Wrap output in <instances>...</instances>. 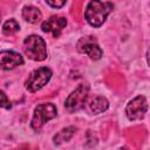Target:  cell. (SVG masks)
<instances>
[{"label": "cell", "mask_w": 150, "mask_h": 150, "mask_svg": "<svg viewBox=\"0 0 150 150\" xmlns=\"http://www.w3.org/2000/svg\"><path fill=\"white\" fill-rule=\"evenodd\" d=\"M89 105L94 114H101L109 108V102L103 96H96L90 101Z\"/></svg>", "instance_id": "cell-11"}, {"label": "cell", "mask_w": 150, "mask_h": 150, "mask_svg": "<svg viewBox=\"0 0 150 150\" xmlns=\"http://www.w3.org/2000/svg\"><path fill=\"white\" fill-rule=\"evenodd\" d=\"M52 77V70L47 67H41L33 70L25 82V87L29 93H35L45 87Z\"/></svg>", "instance_id": "cell-4"}, {"label": "cell", "mask_w": 150, "mask_h": 150, "mask_svg": "<svg viewBox=\"0 0 150 150\" xmlns=\"http://www.w3.org/2000/svg\"><path fill=\"white\" fill-rule=\"evenodd\" d=\"M114 5L108 1H90L88 2L86 11H84V18L87 22L93 27H100L105 21L108 14L112 11Z\"/></svg>", "instance_id": "cell-1"}, {"label": "cell", "mask_w": 150, "mask_h": 150, "mask_svg": "<svg viewBox=\"0 0 150 150\" xmlns=\"http://www.w3.org/2000/svg\"><path fill=\"white\" fill-rule=\"evenodd\" d=\"M56 107L53 103H42V104H38L35 110H34V115L30 122V127L33 130L39 131L41 130V128L50 120H53L54 117H56Z\"/></svg>", "instance_id": "cell-3"}, {"label": "cell", "mask_w": 150, "mask_h": 150, "mask_svg": "<svg viewBox=\"0 0 150 150\" xmlns=\"http://www.w3.org/2000/svg\"><path fill=\"white\" fill-rule=\"evenodd\" d=\"M46 4L52 6V7H54V8H60L66 4V1H49V0H47Z\"/></svg>", "instance_id": "cell-15"}, {"label": "cell", "mask_w": 150, "mask_h": 150, "mask_svg": "<svg viewBox=\"0 0 150 150\" xmlns=\"http://www.w3.org/2000/svg\"><path fill=\"white\" fill-rule=\"evenodd\" d=\"M23 52L34 61H43L47 57L46 42L39 35H29L23 40Z\"/></svg>", "instance_id": "cell-2"}, {"label": "cell", "mask_w": 150, "mask_h": 150, "mask_svg": "<svg viewBox=\"0 0 150 150\" xmlns=\"http://www.w3.org/2000/svg\"><path fill=\"white\" fill-rule=\"evenodd\" d=\"M89 94V86L86 83L80 84L66 100L64 107L69 112H75L77 110L83 109L84 103L88 98Z\"/></svg>", "instance_id": "cell-5"}, {"label": "cell", "mask_w": 150, "mask_h": 150, "mask_svg": "<svg viewBox=\"0 0 150 150\" xmlns=\"http://www.w3.org/2000/svg\"><path fill=\"white\" fill-rule=\"evenodd\" d=\"M77 49H79V52L87 54L91 60H98V59H101V56L103 54V52L98 47V45L94 42L93 36L82 38L77 43Z\"/></svg>", "instance_id": "cell-7"}, {"label": "cell", "mask_w": 150, "mask_h": 150, "mask_svg": "<svg viewBox=\"0 0 150 150\" xmlns=\"http://www.w3.org/2000/svg\"><path fill=\"white\" fill-rule=\"evenodd\" d=\"M67 26V20L62 16H50L48 20L43 21L41 25V29L45 33H52L55 38L60 35L62 29Z\"/></svg>", "instance_id": "cell-9"}, {"label": "cell", "mask_w": 150, "mask_h": 150, "mask_svg": "<svg viewBox=\"0 0 150 150\" xmlns=\"http://www.w3.org/2000/svg\"><path fill=\"white\" fill-rule=\"evenodd\" d=\"M23 63V57L21 54L13 50H2L0 53V66L4 70L13 69Z\"/></svg>", "instance_id": "cell-8"}, {"label": "cell", "mask_w": 150, "mask_h": 150, "mask_svg": "<svg viewBox=\"0 0 150 150\" xmlns=\"http://www.w3.org/2000/svg\"><path fill=\"white\" fill-rule=\"evenodd\" d=\"M74 134H75V128L74 127H67V128L60 130L54 136V143L59 145V144H61L63 142H67L73 137Z\"/></svg>", "instance_id": "cell-12"}, {"label": "cell", "mask_w": 150, "mask_h": 150, "mask_svg": "<svg viewBox=\"0 0 150 150\" xmlns=\"http://www.w3.org/2000/svg\"><path fill=\"white\" fill-rule=\"evenodd\" d=\"M20 29V25L18 23L16 20L14 19H9L7 20L4 25H2V33L5 35H13L14 33H16Z\"/></svg>", "instance_id": "cell-13"}, {"label": "cell", "mask_w": 150, "mask_h": 150, "mask_svg": "<svg viewBox=\"0 0 150 150\" xmlns=\"http://www.w3.org/2000/svg\"><path fill=\"white\" fill-rule=\"evenodd\" d=\"M146 110H148V102L146 98L142 95L132 98L125 107V114L130 121L142 120L145 116Z\"/></svg>", "instance_id": "cell-6"}, {"label": "cell", "mask_w": 150, "mask_h": 150, "mask_svg": "<svg viewBox=\"0 0 150 150\" xmlns=\"http://www.w3.org/2000/svg\"><path fill=\"white\" fill-rule=\"evenodd\" d=\"M146 60H148V64L150 66V47H149L148 53H146Z\"/></svg>", "instance_id": "cell-16"}, {"label": "cell", "mask_w": 150, "mask_h": 150, "mask_svg": "<svg viewBox=\"0 0 150 150\" xmlns=\"http://www.w3.org/2000/svg\"><path fill=\"white\" fill-rule=\"evenodd\" d=\"M1 107L5 109H9L11 108V102L7 100L6 94L4 91H1Z\"/></svg>", "instance_id": "cell-14"}, {"label": "cell", "mask_w": 150, "mask_h": 150, "mask_svg": "<svg viewBox=\"0 0 150 150\" xmlns=\"http://www.w3.org/2000/svg\"><path fill=\"white\" fill-rule=\"evenodd\" d=\"M22 18L29 23H38L41 20L42 14L40 9L34 6H25L22 8Z\"/></svg>", "instance_id": "cell-10"}]
</instances>
